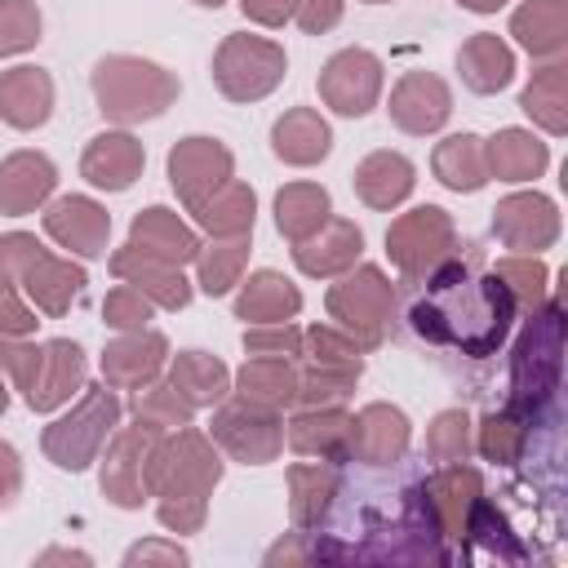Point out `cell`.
I'll return each mask as SVG.
<instances>
[{
	"label": "cell",
	"instance_id": "cell-22",
	"mask_svg": "<svg viewBox=\"0 0 568 568\" xmlns=\"http://www.w3.org/2000/svg\"><path fill=\"white\" fill-rule=\"evenodd\" d=\"M164 351L169 346H164L160 333L133 328L129 337H120V342H111L102 351V377L111 386H142V382H151L164 368Z\"/></svg>",
	"mask_w": 568,
	"mask_h": 568
},
{
	"label": "cell",
	"instance_id": "cell-58",
	"mask_svg": "<svg viewBox=\"0 0 568 568\" xmlns=\"http://www.w3.org/2000/svg\"><path fill=\"white\" fill-rule=\"evenodd\" d=\"M195 4H209V9H217V4H222V0H195Z\"/></svg>",
	"mask_w": 568,
	"mask_h": 568
},
{
	"label": "cell",
	"instance_id": "cell-35",
	"mask_svg": "<svg viewBox=\"0 0 568 568\" xmlns=\"http://www.w3.org/2000/svg\"><path fill=\"white\" fill-rule=\"evenodd\" d=\"M275 222H280V231H284L293 244L306 240V235H315V231L328 222V191L315 186V182H293V186H284L280 200H275Z\"/></svg>",
	"mask_w": 568,
	"mask_h": 568
},
{
	"label": "cell",
	"instance_id": "cell-8",
	"mask_svg": "<svg viewBox=\"0 0 568 568\" xmlns=\"http://www.w3.org/2000/svg\"><path fill=\"white\" fill-rule=\"evenodd\" d=\"M160 430H164V426L138 417V426H129V430H120V435L111 439L106 462H102V493H106L115 506L133 510V506L146 501V457H151V448L160 444Z\"/></svg>",
	"mask_w": 568,
	"mask_h": 568
},
{
	"label": "cell",
	"instance_id": "cell-21",
	"mask_svg": "<svg viewBox=\"0 0 568 568\" xmlns=\"http://www.w3.org/2000/svg\"><path fill=\"white\" fill-rule=\"evenodd\" d=\"M58 182V169L40 151H18L0 164V209L4 213H31Z\"/></svg>",
	"mask_w": 568,
	"mask_h": 568
},
{
	"label": "cell",
	"instance_id": "cell-18",
	"mask_svg": "<svg viewBox=\"0 0 568 568\" xmlns=\"http://www.w3.org/2000/svg\"><path fill=\"white\" fill-rule=\"evenodd\" d=\"M84 382V355L75 342H49L44 355H40V368H36V382L27 390V404L36 413H53L58 404L71 399V390H80Z\"/></svg>",
	"mask_w": 568,
	"mask_h": 568
},
{
	"label": "cell",
	"instance_id": "cell-16",
	"mask_svg": "<svg viewBox=\"0 0 568 568\" xmlns=\"http://www.w3.org/2000/svg\"><path fill=\"white\" fill-rule=\"evenodd\" d=\"M408 448V417L390 404H368L359 417H351V457L368 466H386Z\"/></svg>",
	"mask_w": 568,
	"mask_h": 568
},
{
	"label": "cell",
	"instance_id": "cell-24",
	"mask_svg": "<svg viewBox=\"0 0 568 568\" xmlns=\"http://www.w3.org/2000/svg\"><path fill=\"white\" fill-rule=\"evenodd\" d=\"M359 248H364V235L355 222H324L315 235L297 240L293 257L306 275H337L359 257Z\"/></svg>",
	"mask_w": 568,
	"mask_h": 568
},
{
	"label": "cell",
	"instance_id": "cell-20",
	"mask_svg": "<svg viewBox=\"0 0 568 568\" xmlns=\"http://www.w3.org/2000/svg\"><path fill=\"white\" fill-rule=\"evenodd\" d=\"M142 142H133L129 133H98L80 160V173L102 191H124L142 173Z\"/></svg>",
	"mask_w": 568,
	"mask_h": 568
},
{
	"label": "cell",
	"instance_id": "cell-25",
	"mask_svg": "<svg viewBox=\"0 0 568 568\" xmlns=\"http://www.w3.org/2000/svg\"><path fill=\"white\" fill-rule=\"evenodd\" d=\"M355 191L364 204L373 209H390L413 191V164L399 151H373L359 169H355Z\"/></svg>",
	"mask_w": 568,
	"mask_h": 568
},
{
	"label": "cell",
	"instance_id": "cell-52",
	"mask_svg": "<svg viewBox=\"0 0 568 568\" xmlns=\"http://www.w3.org/2000/svg\"><path fill=\"white\" fill-rule=\"evenodd\" d=\"M160 519H164V528L195 532L200 519H204V501H191V497H182V501H160Z\"/></svg>",
	"mask_w": 568,
	"mask_h": 568
},
{
	"label": "cell",
	"instance_id": "cell-2",
	"mask_svg": "<svg viewBox=\"0 0 568 568\" xmlns=\"http://www.w3.org/2000/svg\"><path fill=\"white\" fill-rule=\"evenodd\" d=\"M93 93H98V111L106 120L120 124H138V120H155L173 98H178V80L142 58H102L93 67Z\"/></svg>",
	"mask_w": 568,
	"mask_h": 568
},
{
	"label": "cell",
	"instance_id": "cell-31",
	"mask_svg": "<svg viewBox=\"0 0 568 568\" xmlns=\"http://www.w3.org/2000/svg\"><path fill=\"white\" fill-rule=\"evenodd\" d=\"M195 222L204 231H213L217 240H235V235H248L253 231V191L244 182H222L204 204L191 209Z\"/></svg>",
	"mask_w": 568,
	"mask_h": 568
},
{
	"label": "cell",
	"instance_id": "cell-15",
	"mask_svg": "<svg viewBox=\"0 0 568 568\" xmlns=\"http://www.w3.org/2000/svg\"><path fill=\"white\" fill-rule=\"evenodd\" d=\"M13 284H22L27 297H31L44 315H62V311L71 306V297L80 293V284H84V271L71 266V262H62V257H53V253L40 244V248L27 257V266L18 271Z\"/></svg>",
	"mask_w": 568,
	"mask_h": 568
},
{
	"label": "cell",
	"instance_id": "cell-56",
	"mask_svg": "<svg viewBox=\"0 0 568 568\" xmlns=\"http://www.w3.org/2000/svg\"><path fill=\"white\" fill-rule=\"evenodd\" d=\"M466 9H475V13H488V9H497V4H506V0H462Z\"/></svg>",
	"mask_w": 568,
	"mask_h": 568
},
{
	"label": "cell",
	"instance_id": "cell-46",
	"mask_svg": "<svg viewBox=\"0 0 568 568\" xmlns=\"http://www.w3.org/2000/svg\"><path fill=\"white\" fill-rule=\"evenodd\" d=\"M297 346H302V333L288 328V320H284V324H262V328L244 333V351H248V355H275V359H288V355H297Z\"/></svg>",
	"mask_w": 568,
	"mask_h": 568
},
{
	"label": "cell",
	"instance_id": "cell-29",
	"mask_svg": "<svg viewBox=\"0 0 568 568\" xmlns=\"http://www.w3.org/2000/svg\"><path fill=\"white\" fill-rule=\"evenodd\" d=\"M271 138H275V155L288 160V164H315V160H324L328 146H333L328 124H324L320 111H311V106L288 111V115L275 124Z\"/></svg>",
	"mask_w": 568,
	"mask_h": 568
},
{
	"label": "cell",
	"instance_id": "cell-43",
	"mask_svg": "<svg viewBox=\"0 0 568 568\" xmlns=\"http://www.w3.org/2000/svg\"><path fill=\"white\" fill-rule=\"evenodd\" d=\"M466 413H439L435 417V426H430V439H426V448H430V457L435 462H462L466 457V448H470V435H466Z\"/></svg>",
	"mask_w": 568,
	"mask_h": 568
},
{
	"label": "cell",
	"instance_id": "cell-7",
	"mask_svg": "<svg viewBox=\"0 0 568 568\" xmlns=\"http://www.w3.org/2000/svg\"><path fill=\"white\" fill-rule=\"evenodd\" d=\"M390 284L377 266H364L355 275H346L342 284L328 288V315L355 333L364 346H377L382 342V328H386V315H390Z\"/></svg>",
	"mask_w": 568,
	"mask_h": 568
},
{
	"label": "cell",
	"instance_id": "cell-3",
	"mask_svg": "<svg viewBox=\"0 0 568 568\" xmlns=\"http://www.w3.org/2000/svg\"><path fill=\"white\" fill-rule=\"evenodd\" d=\"M217 479H222V462L200 430H178V439L155 444L146 457V493L164 501H182V497L204 501Z\"/></svg>",
	"mask_w": 568,
	"mask_h": 568
},
{
	"label": "cell",
	"instance_id": "cell-57",
	"mask_svg": "<svg viewBox=\"0 0 568 568\" xmlns=\"http://www.w3.org/2000/svg\"><path fill=\"white\" fill-rule=\"evenodd\" d=\"M9 408V390H4V382H0V413Z\"/></svg>",
	"mask_w": 568,
	"mask_h": 568
},
{
	"label": "cell",
	"instance_id": "cell-54",
	"mask_svg": "<svg viewBox=\"0 0 568 568\" xmlns=\"http://www.w3.org/2000/svg\"><path fill=\"white\" fill-rule=\"evenodd\" d=\"M18 488H22L18 453H13V444H4V439H0V506H9V501L18 497Z\"/></svg>",
	"mask_w": 568,
	"mask_h": 568
},
{
	"label": "cell",
	"instance_id": "cell-23",
	"mask_svg": "<svg viewBox=\"0 0 568 568\" xmlns=\"http://www.w3.org/2000/svg\"><path fill=\"white\" fill-rule=\"evenodd\" d=\"M129 244L142 248V253H151V257H160V262H173V266H182V262H191V257L200 253L195 231L182 226L178 213H169V209H160V204L133 217Z\"/></svg>",
	"mask_w": 568,
	"mask_h": 568
},
{
	"label": "cell",
	"instance_id": "cell-30",
	"mask_svg": "<svg viewBox=\"0 0 568 568\" xmlns=\"http://www.w3.org/2000/svg\"><path fill=\"white\" fill-rule=\"evenodd\" d=\"M484 160H488V178L524 182V178H537L546 169V146L524 129H506L484 146Z\"/></svg>",
	"mask_w": 568,
	"mask_h": 568
},
{
	"label": "cell",
	"instance_id": "cell-36",
	"mask_svg": "<svg viewBox=\"0 0 568 568\" xmlns=\"http://www.w3.org/2000/svg\"><path fill=\"white\" fill-rule=\"evenodd\" d=\"M510 31H515L519 44H524L528 53H537V58L559 53V49H564V36H568L564 0H528V4L515 13Z\"/></svg>",
	"mask_w": 568,
	"mask_h": 568
},
{
	"label": "cell",
	"instance_id": "cell-40",
	"mask_svg": "<svg viewBox=\"0 0 568 568\" xmlns=\"http://www.w3.org/2000/svg\"><path fill=\"white\" fill-rule=\"evenodd\" d=\"M40 40V9L31 0H0V58L22 53Z\"/></svg>",
	"mask_w": 568,
	"mask_h": 568
},
{
	"label": "cell",
	"instance_id": "cell-39",
	"mask_svg": "<svg viewBox=\"0 0 568 568\" xmlns=\"http://www.w3.org/2000/svg\"><path fill=\"white\" fill-rule=\"evenodd\" d=\"M195 257H200V288H204L209 297H222V293L240 280V271H244V262H248V240L235 235L231 244H217V248L195 253Z\"/></svg>",
	"mask_w": 568,
	"mask_h": 568
},
{
	"label": "cell",
	"instance_id": "cell-26",
	"mask_svg": "<svg viewBox=\"0 0 568 568\" xmlns=\"http://www.w3.org/2000/svg\"><path fill=\"white\" fill-rule=\"evenodd\" d=\"M288 444L297 453H320L324 462L351 457V417L337 408H315L288 422Z\"/></svg>",
	"mask_w": 568,
	"mask_h": 568
},
{
	"label": "cell",
	"instance_id": "cell-42",
	"mask_svg": "<svg viewBox=\"0 0 568 568\" xmlns=\"http://www.w3.org/2000/svg\"><path fill=\"white\" fill-rule=\"evenodd\" d=\"M133 408H138V417H146V422H155V426H186V417H191V404H186L173 386H151V390H142V395L133 399Z\"/></svg>",
	"mask_w": 568,
	"mask_h": 568
},
{
	"label": "cell",
	"instance_id": "cell-9",
	"mask_svg": "<svg viewBox=\"0 0 568 568\" xmlns=\"http://www.w3.org/2000/svg\"><path fill=\"white\" fill-rule=\"evenodd\" d=\"M213 435H217V444H222L231 457L253 462V466H257V462H271V457L280 453V444H284V426H280L275 408L253 404V399L226 404V408L213 417Z\"/></svg>",
	"mask_w": 568,
	"mask_h": 568
},
{
	"label": "cell",
	"instance_id": "cell-50",
	"mask_svg": "<svg viewBox=\"0 0 568 568\" xmlns=\"http://www.w3.org/2000/svg\"><path fill=\"white\" fill-rule=\"evenodd\" d=\"M40 320H36V311H27L22 306V297L13 293V284H0V333H9V337H22V333H31Z\"/></svg>",
	"mask_w": 568,
	"mask_h": 568
},
{
	"label": "cell",
	"instance_id": "cell-37",
	"mask_svg": "<svg viewBox=\"0 0 568 568\" xmlns=\"http://www.w3.org/2000/svg\"><path fill=\"white\" fill-rule=\"evenodd\" d=\"M288 484H293V524H315L328 506V497L337 493V475L328 466H293L288 470Z\"/></svg>",
	"mask_w": 568,
	"mask_h": 568
},
{
	"label": "cell",
	"instance_id": "cell-49",
	"mask_svg": "<svg viewBox=\"0 0 568 568\" xmlns=\"http://www.w3.org/2000/svg\"><path fill=\"white\" fill-rule=\"evenodd\" d=\"M519 439H524V426L510 417V413H493L488 422H484V457H493V462H510L515 453H519Z\"/></svg>",
	"mask_w": 568,
	"mask_h": 568
},
{
	"label": "cell",
	"instance_id": "cell-55",
	"mask_svg": "<svg viewBox=\"0 0 568 568\" xmlns=\"http://www.w3.org/2000/svg\"><path fill=\"white\" fill-rule=\"evenodd\" d=\"M138 559H169V564H186V550H178V546H133L129 550V564H138Z\"/></svg>",
	"mask_w": 568,
	"mask_h": 568
},
{
	"label": "cell",
	"instance_id": "cell-27",
	"mask_svg": "<svg viewBox=\"0 0 568 568\" xmlns=\"http://www.w3.org/2000/svg\"><path fill=\"white\" fill-rule=\"evenodd\" d=\"M457 67H462V80H466L475 93H497V89H506L510 75H515L510 49H506L497 36H488V31L470 36V40L462 44Z\"/></svg>",
	"mask_w": 568,
	"mask_h": 568
},
{
	"label": "cell",
	"instance_id": "cell-48",
	"mask_svg": "<svg viewBox=\"0 0 568 568\" xmlns=\"http://www.w3.org/2000/svg\"><path fill=\"white\" fill-rule=\"evenodd\" d=\"M497 280L506 284V293L510 297H524L528 306L541 297V280H546V271L537 266V262H524V257H506L501 266H497Z\"/></svg>",
	"mask_w": 568,
	"mask_h": 568
},
{
	"label": "cell",
	"instance_id": "cell-45",
	"mask_svg": "<svg viewBox=\"0 0 568 568\" xmlns=\"http://www.w3.org/2000/svg\"><path fill=\"white\" fill-rule=\"evenodd\" d=\"M355 377L359 373H346V368H311L306 377H297V399H306V404L342 399L355 386Z\"/></svg>",
	"mask_w": 568,
	"mask_h": 568
},
{
	"label": "cell",
	"instance_id": "cell-28",
	"mask_svg": "<svg viewBox=\"0 0 568 568\" xmlns=\"http://www.w3.org/2000/svg\"><path fill=\"white\" fill-rule=\"evenodd\" d=\"M297 306H302V293L275 271H257L235 297V315L253 324H284L288 315H297Z\"/></svg>",
	"mask_w": 568,
	"mask_h": 568
},
{
	"label": "cell",
	"instance_id": "cell-38",
	"mask_svg": "<svg viewBox=\"0 0 568 568\" xmlns=\"http://www.w3.org/2000/svg\"><path fill=\"white\" fill-rule=\"evenodd\" d=\"M564 102H568V93H564V67H546V71H537L532 75V84L524 89V111L528 115H537L550 133H564Z\"/></svg>",
	"mask_w": 568,
	"mask_h": 568
},
{
	"label": "cell",
	"instance_id": "cell-19",
	"mask_svg": "<svg viewBox=\"0 0 568 568\" xmlns=\"http://www.w3.org/2000/svg\"><path fill=\"white\" fill-rule=\"evenodd\" d=\"M53 111V80L40 67H13L0 75V120L13 129H36Z\"/></svg>",
	"mask_w": 568,
	"mask_h": 568
},
{
	"label": "cell",
	"instance_id": "cell-33",
	"mask_svg": "<svg viewBox=\"0 0 568 568\" xmlns=\"http://www.w3.org/2000/svg\"><path fill=\"white\" fill-rule=\"evenodd\" d=\"M435 173L444 186L453 191H479L488 182V160H484V138L475 133H457L444 138L435 151Z\"/></svg>",
	"mask_w": 568,
	"mask_h": 568
},
{
	"label": "cell",
	"instance_id": "cell-10",
	"mask_svg": "<svg viewBox=\"0 0 568 568\" xmlns=\"http://www.w3.org/2000/svg\"><path fill=\"white\" fill-rule=\"evenodd\" d=\"M382 93V62L368 49H342L320 71V98L342 115H364Z\"/></svg>",
	"mask_w": 568,
	"mask_h": 568
},
{
	"label": "cell",
	"instance_id": "cell-59",
	"mask_svg": "<svg viewBox=\"0 0 568 568\" xmlns=\"http://www.w3.org/2000/svg\"><path fill=\"white\" fill-rule=\"evenodd\" d=\"M368 4H382V0H368Z\"/></svg>",
	"mask_w": 568,
	"mask_h": 568
},
{
	"label": "cell",
	"instance_id": "cell-12",
	"mask_svg": "<svg viewBox=\"0 0 568 568\" xmlns=\"http://www.w3.org/2000/svg\"><path fill=\"white\" fill-rule=\"evenodd\" d=\"M44 231L67 244L80 257H102L106 253V235H111V217L102 204L84 200V195H62L58 204H49L44 213Z\"/></svg>",
	"mask_w": 568,
	"mask_h": 568
},
{
	"label": "cell",
	"instance_id": "cell-44",
	"mask_svg": "<svg viewBox=\"0 0 568 568\" xmlns=\"http://www.w3.org/2000/svg\"><path fill=\"white\" fill-rule=\"evenodd\" d=\"M102 315H106L111 328H142L151 320V297H142L133 284H120V288L106 293Z\"/></svg>",
	"mask_w": 568,
	"mask_h": 568
},
{
	"label": "cell",
	"instance_id": "cell-6",
	"mask_svg": "<svg viewBox=\"0 0 568 568\" xmlns=\"http://www.w3.org/2000/svg\"><path fill=\"white\" fill-rule=\"evenodd\" d=\"M386 248H390L395 266L404 271V280H422V275H430L448 257V248H453V222H448L444 209H430V204L426 209H413V213H404L386 231Z\"/></svg>",
	"mask_w": 568,
	"mask_h": 568
},
{
	"label": "cell",
	"instance_id": "cell-14",
	"mask_svg": "<svg viewBox=\"0 0 568 568\" xmlns=\"http://www.w3.org/2000/svg\"><path fill=\"white\" fill-rule=\"evenodd\" d=\"M111 271H115L124 284H133L142 297H155V302L169 306V311H182V306L191 302V284L182 280V271H178L173 262H160V257L133 248V244L111 257Z\"/></svg>",
	"mask_w": 568,
	"mask_h": 568
},
{
	"label": "cell",
	"instance_id": "cell-51",
	"mask_svg": "<svg viewBox=\"0 0 568 568\" xmlns=\"http://www.w3.org/2000/svg\"><path fill=\"white\" fill-rule=\"evenodd\" d=\"M293 18H297L302 31L320 36L342 18V0H293Z\"/></svg>",
	"mask_w": 568,
	"mask_h": 568
},
{
	"label": "cell",
	"instance_id": "cell-17",
	"mask_svg": "<svg viewBox=\"0 0 568 568\" xmlns=\"http://www.w3.org/2000/svg\"><path fill=\"white\" fill-rule=\"evenodd\" d=\"M493 231H497L501 244H510V248H528V253H532V248H546V244L555 240V231H559L555 204H550L546 195H510V200L497 204Z\"/></svg>",
	"mask_w": 568,
	"mask_h": 568
},
{
	"label": "cell",
	"instance_id": "cell-13",
	"mask_svg": "<svg viewBox=\"0 0 568 568\" xmlns=\"http://www.w3.org/2000/svg\"><path fill=\"white\" fill-rule=\"evenodd\" d=\"M448 111H453L448 84L430 71H408L390 93V120L404 133H435L448 120Z\"/></svg>",
	"mask_w": 568,
	"mask_h": 568
},
{
	"label": "cell",
	"instance_id": "cell-41",
	"mask_svg": "<svg viewBox=\"0 0 568 568\" xmlns=\"http://www.w3.org/2000/svg\"><path fill=\"white\" fill-rule=\"evenodd\" d=\"M306 342H311V359H315L320 368H346V373H359V368H364L359 346H355L351 337L333 333V328H311Z\"/></svg>",
	"mask_w": 568,
	"mask_h": 568
},
{
	"label": "cell",
	"instance_id": "cell-1",
	"mask_svg": "<svg viewBox=\"0 0 568 568\" xmlns=\"http://www.w3.org/2000/svg\"><path fill=\"white\" fill-rule=\"evenodd\" d=\"M510 315L515 297L506 284L497 275H470L462 262H439L426 275V293L408 311L417 337L466 355H493L510 333Z\"/></svg>",
	"mask_w": 568,
	"mask_h": 568
},
{
	"label": "cell",
	"instance_id": "cell-5",
	"mask_svg": "<svg viewBox=\"0 0 568 568\" xmlns=\"http://www.w3.org/2000/svg\"><path fill=\"white\" fill-rule=\"evenodd\" d=\"M213 80L231 102H253L284 80V49L262 36H226L213 58Z\"/></svg>",
	"mask_w": 568,
	"mask_h": 568
},
{
	"label": "cell",
	"instance_id": "cell-47",
	"mask_svg": "<svg viewBox=\"0 0 568 568\" xmlns=\"http://www.w3.org/2000/svg\"><path fill=\"white\" fill-rule=\"evenodd\" d=\"M40 355H44V346H27V342L0 333V368H4L22 390H31L36 368H40Z\"/></svg>",
	"mask_w": 568,
	"mask_h": 568
},
{
	"label": "cell",
	"instance_id": "cell-53",
	"mask_svg": "<svg viewBox=\"0 0 568 568\" xmlns=\"http://www.w3.org/2000/svg\"><path fill=\"white\" fill-rule=\"evenodd\" d=\"M240 9L262 27H280L293 18V0H240Z\"/></svg>",
	"mask_w": 568,
	"mask_h": 568
},
{
	"label": "cell",
	"instance_id": "cell-11",
	"mask_svg": "<svg viewBox=\"0 0 568 568\" xmlns=\"http://www.w3.org/2000/svg\"><path fill=\"white\" fill-rule=\"evenodd\" d=\"M169 182L186 209L204 204L222 182H231V151L213 138H186L169 155Z\"/></svg>",
	"mask_w": 568,
	"mask_h": 568
},
{
	"label": "cell",
	"instance_id": "cell-4",
	"mask_svg": "<svg viewBox=\"0 0 568 568\" xmlns=\"http://www.w3.org/2000/svg\"><path fill=\"white\" fill-rule=\"evenodd\" d=\"M115 417H120V399H115L106 386H89V395H84L67 417H58V422L44 430V453H49V462L62 466V470H84V466L98 457V448L106 444Z\"/></svg>",
	"mask_w": 568,
	"mask_h": 568
},
{
	"label": "cell",
	"instance_id": "cell-34",
	"mask_svg": "<svg viewBox=\"0 0 568 568\" xmlns=\"http://www.w3.org/2000/svg\"><path fill=\"white\" fill-rule=\"evenodd\" d=\"M226 382H231V377H226V364L213 359L209 351H182V355L173 359V377H169V386H173L191 408L222 399V395H226Z\"/></svg>",
	"mask_w": 568,
	"mask_h": 568
},
{
	"label": "cell",
	"instance_id": "cell-32",
	"mask_svg": "<svg viewBox=\"0 0 568 568\" xmlns=\"http://www.w3.org/2000/svg\"><path fill=\"white\" fill-rule=\"evenodd\" d=\"M240 399H253V404H266V408H284L297 399V373L288 359H275V355H253L244 368H240Z\"/></svg>",
	"mask_w": 568,
	"mask_h": 568
}]
</instances>
